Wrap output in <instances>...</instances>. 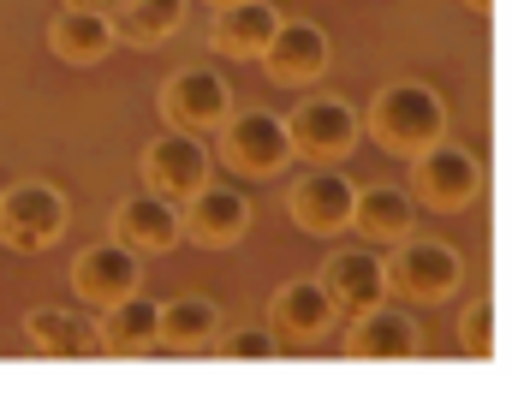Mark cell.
Listing matches in <instances>:
<instances>
[{"mask_svg": "<svg viewBox=\"0 0 512 405\" xmlns=\"http://www.w3.org/2000/svg\"><path fill=\"white\" fill-rule=\"evenodd\" d=\"M370 137L393 155H423L429 143L447 137V102L429 84L399 78V84L376 90V102H370Z\"/></svg>", "mask_w": 512, "mask_h": 405, "instance_id": "cell-1", "label": "cell"}, {"mask_svg": "<svg viewBox=\"0 0 512 405\" xmlns=\"http://www.w3.org/2000/svg\"><path fill=\"white\" fill-rule=\"evenodd\" d=\"M477 185H483V173H477V155L471 149H459V143H429L423 155H411V197L423 203V209H441V215H453V209H465L471 197H477Z\"/></svg>", "mask_w": 512, "mask_h": 405, "instance_id": "cell-2", "label": "cell"}, {"mask_svg": "<svg viewBox=\"0 0 512 405\" xmlns=\"http://www.w3.org/2000/svg\"><path fill=\"white\" fill-rule=\"evenodd\" d=\"M66 233V197L42 179H24L0 191V245L12 251H48Z\"/></svg>", "mask_w": 512, "mask_h": 405, "instance_id": "cell-3", "label": "cell"}, {"mask_svg": "<svg viewBox=\"0 0 512 405\" xmlns=\"http://www.w3.org/2000/svg\"><path fill=\"white\" fill-rule=\"evenodd\" d=\"M387 286L411 304H441L459 286V251L441 239H399V251L387 257Z\"/></svg>", "mask_w": 512, "mask_h": 405, "instance_id": "cell-4", "label": "cell"}, {"mask_svg": "<svg viewBox=\"0 0 512 405\" xmlns=\"http://www.w3.org/2000/svg\"><path fill=\"white\" fill-rule=\"evenodd\" d=\"M221 161L245 179H274L292 161V132L274 114H233L221 120Z\"/></svg>", "mask_w": 512, "mask_h": 405, "instance_id": "cell-5", "label": "cell"}, {"mask_svg": "<svg viewBox=\"0 0 512 405\" xmlns=\"http://www.w3.org/2000/svg\"><path fill=\"white\" fill-rule=\"evenodd\" d=\"M227 114H233V96H227V78L215 66H185L161 90V120L173 132H215Z\"/></svg>", "mask_w": 512, "mask_h": 405, "instance_id": "cell-6", "label": "cell"}, {"mask_svg": "<svg viewBox=\"0 0 512 405\" xmlns=\"http://www.w3.org/2000/svg\"><path fill=\"white\" fill-rule=\"evenodd\" d=\"M143 179L149 191H161L167 203H191L209 185V149L197 143V132H167L143 149Z\"/></svg>", "mask_w": 512, "mask_h": 405, "instance_id": "cell-7", "label": "cell"}, {"mask_svg": "<svg viewBox=\"0 0 512 405\" xmlns=\"http://www.w3.org/2000/svg\"><path fill=\"white\" fill-rule=\"evenodd\" d=\"M328 60H334V48H328V36H322L310 18L274 24V36H268V48H262V72H268L274 84H286V90L316 84V78L328 72Z\"/></svg>", "mask_w": 512, "mask_h": 405, "instance_id": "cell-8", "label": "cell"}, {"mask_svg": "<svg viewBox=\"0 0 512 405\" xmlns=\"http://www.w3.org/2000/svg\"><path fill=\"white\" fill-rule=\"evenodd\" d=\"M286 209H292V221H298L304 233H316V239H334V233H346V227H352L358 185H352L346 173H334V167H316V173H304V179L292 185Z\"/></svg>", "mask_w": 512, "mask_h": 405, "instance_id": "cell-9", "label": "cell"}, {"mask_svg": "<svg viewBox=\"0 0 512 405\" xmlns=\"http://www.w3.org/2000/svg\"><path fill=\"white\" fill-rule=\"evenodd\" d=\"M268 316H274L280 346H316V340H328V334H334L340 304L328 298V286H322V280H286V286L268 298Z\"/></svg>", "mask_w": 512, "mask_h": 405, "instance_id": "cell-10", "label": "cell"}, {"mask_svg": "<svg viewBox=\"0 0 512 405\" xmlns=\"http://www.w3.org/2000/svg\"><path fill=\"white\" fill-rule=\"evenodd\" d=\"M143 286V257L120 245V239H108V245H90V251H78V263H72V292L84 298V304H96V310H108V304H120Z\"/></svg>", "mask_w": 512, "mask_h": 405, "instance_id": "cell-11", "label": "cell"}, {"mask_svg": "<svg viewBox=\"0 0 512 405\" xmlns=\"http://www.w3.org/2000/svg\"><path fill=\"white\" fill-rule=\"evenodd\" d=\"M114 239L131 245L137 257H155V251H173L185 239V215L179 203H167L161 191H143V197H126L114 209Z\"/></svg>", "mask_w": 512, "mask_h": 405, "instance_id": "cell-12", "label": "cell"}, {"mask_svg": "<svg viewBox=\"0 0 512 405\" xmlns=\"http://www.w3.org/2000/svg\"><path fill=\"white\" fill-rule=\"evenodd\" d=\"M286 132H292V149H298V155H310V161H340V155L358 143V114H352L346 102H334V96H316V102H304V108L286 120Z\"/></svg>", "mask_w": 512, "mask_h": 405, "instance_id": "cell-13", "label": "cell"}, {"mask_svg": "<svg viewBox=\"0 0 512 405\" xmlns=\"http://www.w3.org/2000/svg\"><path fill=\"white\" fill-rule=\"evenodd\" d=\"M346 346H352V358H364V364H399V358H417V316L382 298V304L358 310Z\"/></svg>", "mask_w": 512, "mask_h": 405, "instance_id": "cell-14", "label": "cell"}, {"mask_svg": "<svg viewBox=\"0 0 512 405\" xmlns=\"http://www.w3.org/2000/svg\"><path fill=\"white\" fill-rule=\"evenodd\" d=\"M179 215H185V233H191L197 245H233V239H245V227H251V197L209 179L191 203H179Z\"/></svg>", "mask_w": 512, "mask_h": 405, "instance_id": "cell-15", "label": "cell"}, {"mask_svg": "<svg viewBox=\"0 0 512 405\" xmlns=\"http://www.w3.org/2000/svg\"><path fill=\"white\" fill-rule=\"evenodd\" d=\"M24 334H30V346L48 352V358H96V352H102V322H90V316L72 310V304H36V310L24 316Z\"/></svg>", "mask_w": 512, "mask_h": 405, "instance_id": "cell-16", "label": "cell"}, {"mask_svg": "<svg viewBox=\"0 0 512 405\" xmlns=\"http://www.w3.org/2000/svg\"><path fill=\"white\" fill-rule=\"evenodd\" d=\"M316 280L328 286V298L340 304V316H358V310H370V304L387 298V263L376 251H334Z\"/></svg>", "mask_w": 512, "mask_h": 405, "instance_id": "cell-17", "label": "cell"}, {"mask_svg": "<svg viewBox=\"0 0 512 405\" xmlns=\"http://www.w3.org/2000/svg\"><path fill=\"white\" fill-rule=\"evenodd\" d=\"M280 12L268 0H233V6H215V24H209V48L227 54V60H262L268 36H274Z\"/></svg>", "mask_w": 512, "mask_h": 405, "instance_id": "cell-18", "label": "cell"}, {"mask_svg": "<svg viewBox=\"0 0 512 405\" xmlns=\"http://www.w3.org/2000/svg\"><path fill=\"white\" fill-rule=\"evenodd\" d=\"M114 42H120V30H114V18H108V12L60 6V12H54V24H48V48H54V60H66V66H96Z\"/></svg>", "mask_w": 512, "mask_h": 405, "instance_id": "cell-19", "label": "cell"}, {"mask_svg": "<svg viewBox=\"0 0 512 405\" xmlns=\"http://www.w3.org/2000/svg\"><path fill=\"white\" fill-rule=\"evenodd\" d=\"M352 227H358L370 245H399V239L417 233V197L399 191V185H370V191H358Z\"/></svg>", "mask_w": 512, "mask_h": 405, "instance_id": "cell-20", "label": "cell"}, {"mask_svg": "<svg viewBox=\"0 0 512 405\" xmlns=\"http://www.w3.org/2000/svg\"><path fill=\"white\" fill-rule=\"evenodd\" d=\"M161 340V304L131 292L102 310V352H149Z\"/></svg>", "mask_w": 512, "mask_h": 405, "instance_id": "cell-21", "label": "cell"}, {"mask_svg": "<svg viewBox=\"0 0 512 405\" xmlns=\"http://www.w3.org/2000/svg\"><path fill=\"white\" fill-rule=\"evenodd\" d=\"M221 334V310L209 298H167L161 304V346H179V352H197Z\"/></svg>", "mask_w": 512, "mask_h": 405, "instance_id": "cell-22", "label": "cell"}, {"mask_svg": "<svg viewBox=\"0 0 512 405\" xmlns=\"http://www.w3.org/2000/svg\"><path fill=\"white\" fill-rule=\"evenodd\" d=\"M179 24H185V0H126V6L114 12V30H120V42H137V48H155V42H167Z\"/></svg>", "mask_w": 512, "mask_h": 405, "instance_id": "cell-23", "label": "cell"}, {"mask_svg": "<svg viewBox=\"0 0 512 405\" xmlns=\"http://www.w3.org/2000/svg\"><path fill=\"white\" fill-rule=\"evenodd\" d=\"M459 346L471 358H495V304L489 298H471L459 310Z\"/></svg>", "mask_w": 512, "mask_h": 405, "instance_id": "cell-24", "label": "cell"}, {"mask_svg": "<svg viewBox=\"0 0 512 405\" xmlns=\"http://www.w3.org/2000/svg\"><path fill=\"white\" fill-rule=\"evenodd\" d=\"M227 352H233V358H251V364L280 358V334H268V328H233V334H227Z\"/></svg>", "mask_w": 512, "mask_h": 405, "instance_id": "cell-25", "label": "cell"}, {"mask_svg": "<svg viewBox=\"0 0 512 405\" xmlns=\"http://www.w3.org/2000/svg\"><path fill=\"white\" fill-rule=\"evenodd\" d=\"M60 6H84V12H108V18H114L126 0H60Z\"/></svg>", "mask_w": 512, "mask_h": 405, "instance_id": "cell-26", "label": "cell"}, {"mask_svg": "<svg viewBox=\"0 0 512 405\" xmlns=\"http://www.w3.org/2000/svg\"><path fill=\"white\" fill-rule=\"evenodd\" d=\"M465 6H477V12H489V6H495V0H465Z\"/></svg>", "mask_w": 512, "mask_h": 405, "instance_id": "cell-27", "label": "cell"}, {"mask_svg": "<svg viewBox=\"0 0 512 405\" xmlns=\"http://www.w3.org/2000/svg\"><path fill=\"white\" fill-rule=\"evenodd\" d=\"M209 6H233V0H209Z\"/></svg>", "mask_w": 512, "mask_h": 405, "instance_id": "cell-28", "label": "cell"}]
</instances>
